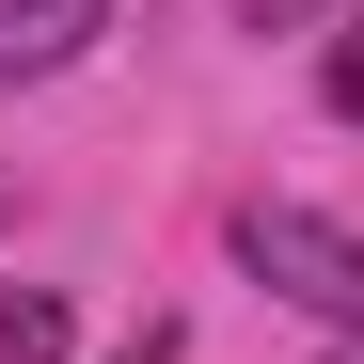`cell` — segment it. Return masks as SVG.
Masks as SVG:
<instances>
[{"mask_svg":"<svg viewBox=\"0 0 364 364\" xmlns=\"http://www.w3.org/2000/svg\"><path fill=\"white\" fill-rule=\"evenodd\" d=\"M95 32H111V0H0V95H16V80H64Z\"/></svg>","mask_w":364,"mask_h":364,"instance_id":"obj_2","label":"cell"},{"mask_svg":"<svg viewBox=\"0 0 364 364\" xmlns=\"http://www.w3.org/2000/svg\"><path fill=\"white\" fill-rule=\"evenodd\" d=\"M301 16H317V0H237V32H301Z\"/></svg>","mask_w":364,"mask_h":364,"instance_id":"obj_5","label":"cell"},{"mask_svg":"<svg viewBox=\"0 0 364 364\" xmlns=\"http://www.w3.org/2000/svg\"><path fill=\"white\" fill-rule=\"evenodd\" d=\"M222 237H237V269H254L269 301H301V317H333V348H364V237H348L333 206H269V191H254Z\"/></svg>","mask_w":364,"mask_h":364,"instance_id":"obj_1","label":"cell"},{"mask_svg":"<svg viewBox=\"0 0 364 364\" xmlns=\"http://www.w3.org/2000/svg\"><path fill=\"white\" fill-rule=\"evenodd\" d=\"M0 237H16V191H0Z\"/></svg>","mask_w":364,"mask_h":364,"instance_id":"obj_7","label":"cell"},{"mask_svg":"<svg viewBox=\"0 0 364 364\" xmlns=\"http://www.w3.org/2000/svg\"><path fill=\"white\" fill-rule=\"evenodd\" d=\"M317 95H333L348 127H364V0H348V32H333V64H317Z\"/></svg>","mask_w":364,"mask_h":364,"instance_id":"obj_4","label":"cell"},{"mask_svg":"<svg viewBox=\"0 0 364 364\" xmlns=\"http://www.w3.org/2000/svg\"><path fill=\"white\" fill-rule=\"evenodd\" d=\"M333 364H364V348H333Z\"/></svg>","mask_w":364,"mask_h":364,"instance_id":"obj_8","label":"cell"},{"mask_svg":"<svg viewBox=\"0 0 364 364\" xmlns=\"http://www.w3.org/2000/svg\"><path fill=\"white\" fill-rule=\"evenodd\" d=\"M111 364H174V317H143V333H127V348H111Z\"/></svg>","mask_w":364,"mask_h":364,"instance_id":"obj_6","label":"cell"},{"mask_svg":"<svg viewBox=\"0 0 364 364\" xmlns=\"http://www.w3.org/2000/svg\"><path fill=\"white\" fill-rule=\"evenodd\" d=\"M64 301H48V285H0V364H64Z\"/></svg>","mask_w":364,"mask_h":364,"instance_id":"obj_3","label":"cell"}]
</instances>
